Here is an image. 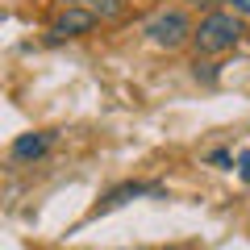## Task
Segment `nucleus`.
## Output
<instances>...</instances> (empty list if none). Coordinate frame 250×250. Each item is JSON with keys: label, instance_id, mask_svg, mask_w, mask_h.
Wrapping results in <instances>:
<instances>
[{"label": "nucleus", "instance_id": "obj_12", "mask_svg": "<svg viewBox=\"0 0 250 250\" xmlns=\"http://www.w3.org/2000/svg\"><path fill=\"white\" fill-rule=\"evenodd\" d=\"M167 250H179V246H167Z\"/></svg>", "mask_w": 250, "mask_h": 250}, {"label": "nucleus", "instance_id": "obj_5", "mask_svg": "<svg viewBox=\"0 0 250 250\" xmlns=\"http://www.w3.org/2000/svg\"><path fill=\"white\" fill-rule=\"evenodd\" d=\"M59 142V129H38V134H21L13 142V159L17 163H38L50 154V146Z\"/></svg>", "mask_w": 250, "mask_h": 250}, {"label": "nucleus", "instance_id": "obj_4", "mask_svg": "<svg viewBox=\"0 0 250 250\" xmlns=\"http://www.w3.org/2000/svg\"><path fill=\"white\" fill-rule=\"evenodd\" d=\"M100 17H92L88 9H62L59 17L50 21V42H62V38H83Z\"/></svg>", "mask_w": 250, "mask_h": 250}, {"label": "nucleus", "instance_id": "obj_10", "mask_svg": "<svg viewBox=\"0 0 250 250\" xmlns=\"http://www.w3.org/2000/svg\"><path fill=\"white\" fill-rule=\"evenodd\" d=\"M229 4V13H238V17H250V0H225Z\"/></svg>", "mask_w": 250, "mask_h": 250}, {"label": "nucleus", "instance_id": "obj_6", "mask_svg": "<svg viewBox=\"0 0 250 250\" xmlns=\"http://www.w3.org/2000/svg\"><path fill=\"white\" fill-rule=\"evenodd\" d=\"M62 9H88L92 17H100V21H113V17H121L125 13V0H59Z\"/></svg>", "mask_w": 250, "mask_h": 250}, {"label": "nucleus", "instance_id": "obj_7", "mask_svg": "<svg viewBox=\"0 0 250 250\" xmlns=\"http://www.w3.org/2000/svg\"><path fill=\"white\" fill-rule=\"evenodd\" d=\"M208 163L221 167V171H229V167H233V154H229V150H213V154H208Z\"/></svg>", "mask_w": 250, "mask_h": 250}, {"label": "nucleus", "instance_id": "obj_1", "mask_svg": "<svg viewBox=\"0 0 250 250\" xmlns=\"http://www.w3.org/2000/svg\"><path fill=\"white\" fill-rule=\"evenodd\" d=\"M242 42V17L238 13H208L192 34V46L200 54H225Z\"/></svg>", "mask_w": 250, "mask_h": 250}, {"label": "nucleus", "instance_id": "obj_2", "mask_svg": "<svg viewBox=\"0 0 250 250\" xmlns=\"http://www.w3.org/2000/svg\"><path fill=\"white\" fill-rule=\"evenodd\" d=\"M192 34H196V25L188 21L184 9H163V13H154V17L146 21V38H150L159 50H179L184 42H192Z\"/></svg>", "mask_w": 250, "mask_h": 250}, {"label": "nucleus", "instance_id": "obj_9", "mask_svg": "<svg viewBox=\"0 0 250 250\" xmlns=\"http://www.w3.org/2000/svg\"><path fill=\"white\" fill-rule=\"evenodd\" d=\"M192 67H196V80H208V83L217 80V71H213V67H208V62H200V59H196V62H192Z\"/></svg>", "mask_w": 250, "mask_h": 250}, {"label": "nucleus", "instance_id": "obj_8", "mask_svg": "<svg viewBox=\"0 0 250 250\" xmlns=\"http://www.w3.org/2000/svg\"><path fill=\"white\" fill-rule=\"evenodd\" d=\"M238 175H242V184L250 188V150H242V154H238Z\"/></svg>", "mask_w": 250, "mask_h": 250}, {"label": "nucleus", "instance_id": "obj_3", "mask_svg": "<svg viewBox=\"0 0 250 250\" xmlns=\"http://www.w3.org/2000/svg\"><path fill=\"white\" fill-rule=\"evenodd\" d=\"M138 196H163V184H142V179L117 184L113 192H104V196H100V205L92 208V217H100V213H113V208L129 205V200H138Z\"/></svg>", "mask_w": 250, "mask_h": 250}, {"label": "nucleus", "instance_id": "obj_11", "mask_svg": "<svg viewBox=\"0 0 250 250\" xmlns=\"http://www.w3.org/2000/svg\"><path fill=\"white\" fill-rule=\"evenodd\" d=\"M192 4H196V9H208V4H217V0H192Z\"/></svg>", "mask_w": 250, "mask_h": 250}]
</instances>
